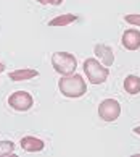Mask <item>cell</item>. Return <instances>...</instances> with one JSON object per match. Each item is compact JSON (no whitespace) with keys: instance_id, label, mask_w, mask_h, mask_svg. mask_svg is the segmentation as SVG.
<instances>
[{"instance_id":"cell-1","label":"cell","mask_w":140,"mask_h":157,"mask_svg":"<svg viewBox=\"0 0 140 157\" xmlns=\"http://www.w3.org/2000/svg\"><path fill=\"white\" fill-rule=\"evenodd\" d=\"M58 89L65 97L77 99V97H82L87 92V84L81 75L73 73V75H68V76H63L58 81Z\"/></svg>"},{"instance_id":"cell-2","label":"cell","mask_w":140,"mask_h":157,"mask_svg":"<svg viewBox=\"0 0 140 157\" xmlns=\"http://www.w3.org/2000/svg\"><path fill=\"white\" fill-rule=\"evenodd\" d=\"M84 73L92 84H103L109 76V68L97 59H87L84 60Z\"/></svg>"},{"instance_id":"cell-3","label":"cell","mask_w":140,"mask_h":157,"mask_svg":"<svg viewBox=\"0 0 140 157\" xmlns=\"http://www.w3.org/2000/svg\"><path fill=\"white\" fill-rule=\"evenodd\" d=\"M52 67H53L56 73L63 75V76H68V75H73L76 71L77 60L69 52H55L52 55Z\"/></svg>"},{"instance_id":"cell-4","label":"cell","mask_w":140,"mask_h":157,"mask_svg":"<svg viewBox=\"0 0 140 157\" xmlns=\"http://www.w3.org/2000/svg\"><path fill=\"white\" fill-rule=\"evenodd\" d=\"M121 115V105L116 99H105V101L100 102L98 105V117H100L103 121H116Z\"/></svg>"},{"instance_id":"cell-5","label":"cell","mask_w":140,"mask_h":157,"mask_svg":"<svg viewBox=\"0 0 140 157\" xmlns=\"http://www.w3.org/2000/svg\"><path fill=\"white\" fill-rule=\"evenodd\" d=\"M8 105L18 112H26L34 105V99L27 91H15L8 97Z\"/></svg>"},{"instance_id":"cell-6","label":"cell","mask_w":140,"mask_h":157,"mask_svg":"<svg viewBox=\"0 0 140 157\" xmlns=\"http://www.w3.org/2000/svg\"><path fill=\"white\" fill-rule=\"evenodd\" d=\"M122 45L127 50H138L140 49V31L137 29H126L121 39Z\"/></svg>"},{"instance_id":"cell-7","label":"cell","mask_w":140,"mask_h":157,"mask_svg":"<svg viewBox=\"0 0 140 157\" xmlns=\"http://www.w3.org/2000/svg\"><path fill=\"white\" fill-rule=\"evenodd\" d=\"M93 52H95V55H97V59H100V62L103 63L105 67H111L113 63H114V54H113V50L108 47V45H105V44H97L95 47H93Z\"/></svg>"},{"instance_id":"cell-8","label":"cell","mask_w":140,"mask_h":157,"mask_svg":"<svg viewBox=\"0 0 140 157\" xmlns=\"http://www.w3.org/2000/svg\"><path fill=\"white\" fill-rule=\"evenodd\" d=\"M21 147L26 151V152H40L45 147V143L42 139H39L36 136H24L21 139Z\"/></svg>"},{"instance_id":"cell-9","label":"cell","mask_w":140,"mask_h":157,"mask_svg":"<svg viewBox=\"0 0 140 157\" xmlns=\"http://www.w3.org/2000/svg\"><path fill=\"white\" fill-rule=\"evenodd\" d=\"M39 76V71L34 68H21V70H13L8 73V78L11 81H27Z\"/></svg>"},{"instance_id":"cell-10","label":"cell","mask_w":140,"mask_h":157,"mask_svg":"<svg viewBox=\"0 0 140 157\" xmlns=\"http://www.w3.org/2000/svg\"><path fill=\"white\" fill-rule=\"evenodd\" d=\"M124 91L131 96H137L140 92V78L135 75H129L124 79Z\"/></svg>"},{"instance_id":"cell-11","label":"cell","mask_w":140,"mask_h":157,"mask_svg":"<svg viewBox=\"0 0 140 157\" xmlns=\"http://www.w3.org/2000/svg\"><path fill=\"white\" fill-rule=\"evenodd\" d=\"M76 20H77V15H71V13L58 15V16H55L53 20L48 21V26H52V28H63V26H68V25H71V23H74Z\"/></svg>"},{"instance_id":"cell-12","label":"cell","mask_w":140,"mask_h":157,"mask_svg":"<svg viewBox=\"0 0 140 157\" xmlns=\"http://www.w3.org/2000/svg\"><path fill=\"white\" fill-rule=\"evenodd\" d=\"M15 152V143L13 141H0V157H5V155H11Z\"/></svg>"},{"instance_id":"cell-13","label":"cell","mask_w":140,"mask_h":157,"mask_svg":"<svg viewBox=\"0 0 140 157\" xmlns=\"http://www.w3.org/2000/svg\"><path fill=\"white\" fill-rule=\"evenodd\" d=\"M124 20H126V23H129V25H134V26L140 28V15H138V13L126 15V16H124Z\"/></svg>"},{"instance_id":"cell-14","label":"cell","mask_w":140,"mask_h":157,"mask_svg":"<svg viewBox=\"0 0 140 157\" xmlns=\"http://www.w3.org/2000/svg\"><path fill=\"white\" fill-rule=\"evenodd\" d=\"M40 5H61L63 0H37Z\"/></svg>"},{"instance_id":"cell-15","label":"cell","mask_w":140,"mask_h":157,"mask_svg":"<svg viewBox=\"0 0 140 157\" xmlns=\"http://www.w3.org/2000/svg\"><path fill=\"white\" fill-rule=\"evenodd\" d=\"M134 133H135V135H138L140 136V126H135V128H134V130H132Z\"/></svg>"},{"instance_id":"cell-16","label":"cell","mask_w":140,"mask_h":157,"mask_svg":"<svg viewBox=\"0 0 140 157\" xmlns=\"http://www.w3.org/2000/svg\"><path fill=\"white\" fill-rule=\"evenodd\" d=\"M3 70H5V65H3V63H0V73H2Z\"/></svg>"}]
</instances>
